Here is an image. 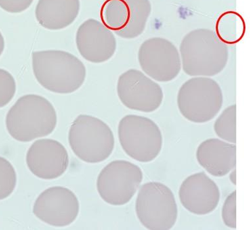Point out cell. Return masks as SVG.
<instances>
[{
    "mask_svg": "<svg viewBox=\"0 0 250 230\" xmlns=\"http://www.w3.org/2000/svg\"><path fill=\"white\" fill-rule=\"evenodd\" d=\"M181 68L192 77H213L226 67L229 49L213 30L198 28L187 34L179 47Z\"/></svg>",
    "mask_w": 250,
    "mask_h": 230,
    "instance_id": "obj_1",
    "label": "cell"
},
{
    "mask_svg": "<svg viewBox=\"0 0 250 230\" xmlns=\"http://www.w3.org/2000/svg\"><path fill=\"white\" fill-rule=\"evenodd\" d=\"M32 57L34 76L47 90L69 94L84 83L86 68L71 53L58 50L34 51Z\"/></svg>",
    "mask_w": 250,
    "mask_h": 230,
    "instance_id": "obj_2",
    "label": "cell"
},
{
    "mask_svg": "<svg viewBox=\"0 0 250 230\" xmlns=\"http://www.w3.org/2000/svg\"><path fill=\"white\" fill-rule=\"evenodd\" d=\"M56 111L43 96L26 95L19 98L7 114L6 127L14 139L22 142L44 137L55 130Z\"/></svg>",
    "mask_w": 250,
    "mask_h": 230,
    "instance_id": "obj_3",
    "label": "cell"
},
{
    "mask_svg": "<svg viewBox=\"0 0 250 230\" xmlns=\"http://www.w3.org/2000/svg\"><path fill=\"white\" fill-rule=\"evenodd\" d=\"M68 141L76 156L89 163L106 160L114 148V134L110 127L88 115H78L72 122Z\"/></svg>",
    "mask_w": 250,
    "mask_h": 230,
    "instance_id": "obj_4",
    "label": "cell"
},
{
    "mask_svg": "<svg viewBox=\"0 0 250 230\" xmlns=\"http://www.w3.org/2000/svg\"><path fill=\"white\" fill-rule=\"evenodd\" d=\"M219 83L209 77H194L183 83L177 95V106L187 120L204 123L212 120L222 108Z\"/></svg>",
    "mask_w": 250,
    "mask_h": 230,
    "instance_id": "obj_5",
    "label": "cell"
},
{
    "mask_svg": "<svg viewBox=\"0 0 250 230\" xmlns=\"http://www.w3.org/2000/svg\"><path fill=\"white\" fill-rule=\"evenodd\" d=\"M137 218L150 230H168L176 223L178 209L170 188L158 182L143 184L135 202Z\"/></svg>",
    "mask_w": 250,
    "mask_h": 230,
    "instance_id": "obj_6",
    "label": "cell"
},
{
    "mask_svg": "<svg viewBox=\"0 0 250 230\" xmlns=\"http://www.w3.org/2000/svg\"><path fill=\"white\" fill-rule=\"evenodd\" d=\"M118 133L122 149L139 162L153 161L161 151L163 144L161 131L148 117L125 115L120 121Z\"/></svg>",
    "mask_w": 250,
    "mask_h": 230,
    "instance_id": "obj_7",
    "label": "cell"
},
{
    "mask_svg": "<svg viewBox=\"0 0 250 230\" xmlns=\"http://www.w3.org/2000/svg\"><path fill=\"white\" fill-rule=\"evenodd\" d=\"M152 11L150 0H106L101 7V22L124 39L143 33Z\"/></svg>",
    "mask_w": 250,
    "mask_h": 230,
    "instance_id": "obj_8",
    "label": "cell"
},
{
    "mask_svg": "<svg viewBox=\"0 0 250 230\" xmlns=\"http://www.w3.org/2000/svg\"><path fill=\"white\" fill-rule=\"evenodd\" d=\"M143 178V171L137 165L125 160L113 161L99 174L97 191L108 204L124 205L134 196Z\"/></svg>",
    "mask_w": 250,
    "mask_h": 230,
    "instance_id": "obj_9",
    "label": "cell"
},
{
    "mask_svg": "<svg viewBox=\"0 0 250 230\" xmlns=\"http://www.w3.org/2000/svg\"><path fill=\"white\" fill-rule=\"evenodd\" d=\"M138 61L143 72L158 82L176 78L181 70L179 51L171 41L154 37L146 39L138 51Z\"/></svg>",
    "mask_w": 250,
    "mask_h": 230,
    "instance_id": "obj_10",
    "label": "cell"
},
{
    "mask_svg": "<svg viewBox=\"0 0 250 230\" xmlns=\"http://www.w3.org/2000/svg\"><path fill=\"white\" fill-rule=\"evenodd\" d=\"M117 93L125 107L145 113L156 111L164 99L162 87L140 70L129 69L118 77Z\"/></svg>",
    "mask_w": 250,
    "mask_h": 230,
    "instance_id": "obj_11",
    "label": "cell"
},
{
    "mask_svg": "<svg viewBox=\"0 0 250 230\" xmlns=\"http://www.w3.org/2000/svg\"><path fill=\"white\" fill-rule=\"evenodd\" d=\"M77 197L68 188L54 186L45 190L34 203L36 217L49 225L64 227L75 221L79 213Z\"/></svg>",
    "mask_w": 250,
    "mask_h": 230,
    "instance_id": "obj_12",
    "label": "cell"
},
{
    "mask_svg": "<svg viewBox=\"0 0 250 230\" xmlns=\"http://www.w3.org/2000/svg\"><path fill=\"white\" fill-rule=\"evenodd\" d=\"M26 164L32 174L45 180L59 178L69 165L67 150L62 144L53 139L34 142L26 154Z\"/></svg>",
    "mask_w": 250,
    "mask_h": 230,
    "instance_id": "obj_13",
    "label": "cell"
},
{
    "mask_svg": "<svg viewBox=\"0 0 250 230\" xmlns=\"http://www.w3.org/2000/svg\"><path fill=\"white\" fill-rule=\"evenodd\" d=\"M76 43L80 54L92 63L108 61L116 52V38L112 31L93 19L85 20L78 28Z\"/></svg>",
    "mask_w": 250,
    "mask_h": 230,
    "instance_id": "obj_14",
    "label": "cell"
},
{
    "mask_svg": "<svg viewBox=\"0 0 250 230\" xmlns=\"http://www.w3.org/2000/svg\"><path fill=\"white\" fill-rule=\"evenodd\" d=\"M179 199L188 211L206 215L217 208L220 191L216 183L204 172L188 176L179 188Z\"/></svg>",
    "mask_w": 250,
    "mask_h": 230,
    "instance_id": "obj_15",
    "label": "cell"
},
{
    "mask_svg": "<svg viewBox=\"0 0 250 230\" xmlns=\"http://www.w3.org/2000/svg\"><path fill=\"white\" fill-rule=\"evenodd\" d=\"M196 157L208 172L221 177L235 169L236 146L218 138H209L198 146Z\"/></svg>",
    "mask_w": 250,
    "mask_h": 230,
    "instance_id": "obj_16",
    "label": "cell"
},
{
    "mask_svg": "<svg viewBox=\"0 0 250 230\" xmlns=\"http://www.w3.org/2000/svg\"><path fill=\"white\" fill-rule=\"evenodd\" d=\"M80 9V0H39L36 20L45 29L59 30L72 24Z\"/></svg>",
    "mask_w": 250,
    "mask_h": 230,
    "instance_id": "obj_17",
    "label": "cell"
},
{
    "mask_svg": "<svg viewBox=\"0 0 250 230\" xmlns=\"http://www.w3.org/2000/svg\"><path fill=\"white\" fill-rule=\"evenodd\" d=\"M215 29V33L221 42L226 45L236 44L245 35V20L236 11H226L217 19Z\"/></svg>",
    "mask_w": 250,
    "mask_h": 230,
    "instance_id": "obj_18",
    "label": "cell"
},
{
    "mask_svg": "<svg viewBox=\"0 0 250 230\" xmlns=\"http://www.w3.org/2000/svg\"><path fill=\"white\" fill-rule=\"evenodd\" d=\"M217 136L229 142H236V105L225 108L214 123Z\"/></svg>",
    "mask_w": 250,
    "mask_h": 230,
    "instance_id": "obj_19",
    "label": "cell"
},
{
    "mask_svg": "<svg viewBox=\"0 0 250 230\" xmlns=\"http://www.w3.org/2000/svg\"><path fill=\"white\" fill-rule=\"evenodd\" d=\"M17 174L14 167L6 159L0 157V200H3L14 191Z\"/></svg>",
    "mask_w": 250,
    "mask_h": 230,
    "instance_id": "obj_20",
    "label": "cell"
},
{
    "mask_svg": "<svg viewBox=\"0 0 250 230\" xmlns=\"http://www.w3.org/2000/svg\"><path fill=\"white\" fill-rule=\"evenodd\" d=\"M16 93V82L9 72L0 68V108L11 101Z\"/></svg>",
    "mask_w": 250,
    "mask_h": 230,
    "instance_id": "obj_21",
    "label": "cell"
},
{
    "mask_svg": "<svg viewBox=\"0 0 250 230\" xmlns=\"http://www.w3.org/2000/svg\"><path fill=\"white\" fill-rule=\"evenodd\" d=\"M223 221L227 227L236 228V192L230 193L225 199L222 209Z\"/></svg>",
    "mask_w": 250,
    "mask_h": 230,
    "instance_id": "obj_22",
    "label": "cell"
},
{
    "mask_svg": "<svg viewBox=\"0 0 250 230\" xmlns=\"http://www.w3.org/2000/svg\"><path fill=\"white\" fill-rule=\"evenodd\" d=\"M34 0H0V7L7 12L20 13L26 10Z\"/></svg>",
    "mask_w": 250,
    "mask_h": 230,
    "instance_id": "obj_23",
    "label": "cell"
},
{
    "mask_svg": "<svg viewBox=\"0 0 250 230\" xmlns=\"http://www.w3.org/2000/svg\"><path fill=\"white\" fill-rule=\"evenodd\" d=\"M5 49V41L4 38H3L2 34L0 32V56L2 54L3 50Z\"/></svg>",
    "mask_w": 250,
    "mask_h": 230,
    "instance_id": "obj_24",
    "label": "cell"
},
{
    "mask_svg": "<svg viewBox=\"0 0 250 230\" xmlns=\"http://www.w3.org/2000/svg\"><path fill=\"white\" fill-rule=\"evenodd\" d=\"M230 180L232 183L234 185L236 184V171L235 169H234L233 171L230 174Z\"/></svg>",
    "mask_w": 250,
    "mask_h": 230,
    "instance_id": "obj_25",
    "label": "cell"
}]
</instances>
